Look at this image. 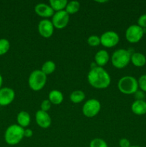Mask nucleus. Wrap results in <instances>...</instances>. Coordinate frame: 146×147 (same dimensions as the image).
Returning a JSON list of instances; mask_svg holds the SVG:
<instances>
[{"label": "nucleus", "instance_id": "20e7f679", "mask_svg": "<svg viewBox=\"0 0 146 147\" xmlns=\"http://www.w3.org/2000/svg\"><path fill=\"white\" fill-rule=\"evenodd\" d=\"M131 53L125 49H118L113 53L111 58V63L115 67L123 69L128 65L131 58Z\"/></svg>", "mask_w": 146, "mask_h": 147}, {"label": "nucleus", "instance_id": "9d476101", "mask_svg": "<svg viewBox=\"0 0 146 147\" xmlns=\"http://www.w3.org/2000/svg\"><path fill=\"white\" fill-rule=\"evenodd\" d=\"M54 27L51 20L44 19L39 22L38 32L40 35L44 38H50L54 33Z\"/></svg>", "mask_w": 146, "mask_h": 147}, {"label": "nucleus", "instance_id": "aec40b11", "mask_svg": "<svg viewBox=\"0 0 146 147\" xmlns=\"http://www.w3.org/2000/svg\"><path fill=\"white\" fill-rule=\"evenodd\" d=\"M56 70V64L52 60H47L45 63H43L42 66L41 70L46 75H51Z\"/></svg>", "mask_w": 146, "mask_h": 147}, {"label": "nucleus", "instance_id": "c85d7f7f", "mask_svg": "<svg viewBox=\"0 0 146 147\" xmlns=\"http://www.w3.org/2000/svg\"><path fill=\"white\" fill-rule=\"evenodd\" d=\"M119 146L120 147H130L131 145H130V142L128 139L126 138H123L119 141Z\"/></svg>", "mask_w": 146, "mask_h": 147}, {"label": "nucleus", "instance_id": "f8f14e48", "mask_svg": "<svg viewBox=\"0 0 146 147\" xmlns=\"http://www.w3.org/2000/svg\"><path fill=\"white\" fill-rule=\"evenodd\" d=\"M35 121L37 124L42 129H48L52 123V119L47 112L39 110L36 112Z\"/></svg>", "mask_w": 146, "mask_h": 147}, {"label": "nucleus", "instance_id": "a878e982", "mask_svg": "<svg viewBox=\"0 0 146 147\" xmlns=\"http://www.w3.org/2000/svg\"><path fill=\"white\" fill-rule=\"evenodd\" d=\"M137 83H138V87L140 88V90L144 93H146V74L140 76L137 80Z\"/></svg>", "mask_w": 146, "mask_h": 147}, {"label": "nucleus", "instance_id": "6ab92c4d", "mask_svg": "<svg viewBox=\"0 0 146 147\" xmlns=\"http://www.w3.org/2000/svg\"><path fill=\"white\" fill-rule=\"evenodd\" d=\"M49 3L54 12H57L65 9L68 1L67 0H50Z\"/></svg>", "mask_w": 146, "mask_h": 147}, {"label": "nucleus", "instance_id": "6e6552de", "mask_svg": "<svg viewBox=\"0 0 146 147\" xmlns=\"http://www.w3.org/2000/svg\"><path fill=\"white\" fill-rule=\"evenodd\" d=\"M100 44L107 48H112L117 45L120 41V37L114 31H107L100 36Z\"/></svg>", "mask_w": 146, "mask_h": 147}, {"label": "nucleus", "instance_id": "b1692460", "mask_svg": "<svg viewBox=\"0 0 146 147\" xmlns=\"http://www.w3.org/2000/svg\"><path fill=\"white\" fill-rule=\"evenodd\" d=\"M90 147H108L107 142L100 138H95L90 143Z\"/></svg>", "mask_w": 146, "mask_h": 147}, {"label": "nucleus", "instance_id": "c756f323", "mask_svg": "<svg viewBox=\"0 0 146 147\" xmlns=\"http://www.w3.org/2000/svg\"><path fill=\"white\" fill-rule=\"evenodd\" d=\"M134 95L136 100H144L145 96L144 92L142 91V90H137Z\"/></svg>", "mask_w": 146, "mask_h": 147}, {"label": "nucleus", "instance_id": "f257e3e1", "mask_svg": "<svg viewBox=\"0 0 146 147\" xmlns=\"http://www.w3.org/2000/svg\"><path fill=\"white\" fill-rule=\"evenodd\" d=\"M87 80L92 87L96 89H105L111 83V78L103 67L94 66L87 74Z\"/></svg>", "mask_w": 146, "mask_h": 147}, {"label": "nucleus", "instance_id": "1a4fd4ad", "mask_svg": "<svg viewBox=\"0 0 146 147\" xmlns=\"http://www.w3.org/2000/svg\"><path fill=\"white\" fill-rule=\"evenodd\" d=\"M52 22L54 28L62 30L66 27L70 21V14H67L65 10L54 12V15L52 17Z\"/></svg>", "mask_w": 146, "mask_h": 147}, {"label": "nucleus", "instance_id": "f03ea898", "mask_svg": "<svg viewBox=\"0 0 146 147\" xmlns=\"http://www.w3.org/2000/svg\"><path fill=\"white\" fill-rule=\"evenodd\" d=\"M24 128L21 127L18 124L10 125L4 134V140L6 143L11 146L18 144L24 137Z\"/></svg>", "mask_w": 146, "mask_h": 147}, {"label": "nucleus", "instance_id": "39448f33", "mask_svg": "<svg viewBox=\"0 0 146 147\" xmlns=\"http://www.w3.org/2000/svg\"><path fill=\"white\" fill-rule=\"evenodd\" d=\"M47 76L41 70H35L30 73L28 78V85L34 91H39L44 88L47 83Z\"/></svg>", "mask_w": 146, "mask_h": 147}, {"label": "nucleus", "instance_id": "2f4dec72", "mask_svg": "<svg viewBox=\"0 0 146 147\" xmlns=\"http://www.w3.org/2000/svg\"><path fill=\"white\" fill-rule=\"evenodd\" d=\"M2 83H3V78H2V76H1V75L0 74V89L1 88Z\"/></svg>", "mask_w": 146, "mask_h": 147}, {"label": "nucleus", "instance_id": "f3484780", "mask_svg": "<svg viewBox=\"0 0 146 147\" xmlns=\"http://www.w3.org/2000/svg\"><path fill=\"white\" fill-rule=\"evenodd\" d=\"M130 61L135 67H143L146 64V57L141 53H134L131 55Z\"/></svg>", "mask_w": 146, "mask_h": 147}, {"label": "nucleus", "instance_id": "423d86ee", "mask_svg": "<svg viewBox=\"0 0 146 147\" xmlns=\"http://www.w3.org/2000/svg\"><path fill=\"white\" fill-rule=\"evenodd\" d=\"M101 110V103L94 98L89 99L82 106V113L87 118H93L97 116Z\"/></svg>", "mask_w": 146, "mask_h": 147}, {"label": "nucleus", "instance_id": "bb28decb", "mask_svg": "<svg viewBox=\"0 0 146 147\" xmlns=\"http://www.w3.org/2000/svg\"><path fill=\"white\" fill-rule=\"evenodd\" d=\"M52 106V103H50V100L48 99H46V100H44L41 103V109L40 110L43 111H45V112H48L50 111V108H51Z\"/></svg>", "mask_w": 146, "mask_h": 147}, {"label": "nucleus", "instance_id": "2eb2a0df", "mask_svg": "<svg viewBox=\"0 0 146 147\" xmlns=\"http://www.w3.org/2000/svg\"><path fill=\"white\" fill-rule=\"evenodd\" d=\"M110 60V55L108 53L104 50H100L94 55V61L99 67L106 65Z\"/></svg>", "mask_w": 146, "mask_h": 147}, {"label": "nucleus", "instance_id": "4be33fe9", "mask_svg": "<svg viewBox=\"0 0 146 147\" xmlns=\"http://www.w3.org/2000/svg\"><path fill=\"white\" fill-rule=\"evenodd\" d=\"M80 9V4L77 1H71L67 3L65 11L68 14H74L78 12Z\"/></svg>", "mask_w": 146, "mask_h": 147}, {"label": "nucleus", "instance_id": "dca6fc26", "mask_svg": "<svg viewBox=\"0 0 146 147\" xmlns=\"http://www.w3.org/2000/svg\"><path fill=\"white\" fill-rule=\"evenodd\" d=\"M48 100L53 105H60L64 100L62 93L58 90H52L48 95Z\"/></svg>", "mask_w": 146, "mask_h": 147}, {"label": "nucleus", "instance_id": "393cba45", "mask_svg": "<svg viewBox=\"0 0 146 147\" xmlns=\"http://www.w3.org/2000/svg\"><path fill=\"white\" fill-rule=\"evenodd\" d=\"M87 43L91 47H97L100 45V37L97 35H91L87 38Z\"/></svg>", "mask_w": 146, "mask_h": 147}, {"label": "nucleus", "instance_id": "7ed1b4c3", "mask_svg": "<svg viewBox=\"0 0 146 147\" xmlns=\"http://www.w3.org/2000/svg\"><path fill=\"white\" fill-rule=\"evenodd\" d=\"M117 88L125 95L135 94L139 88L137 80L130 76L122 77L117 83Z\"/></svg>", "mask_w": 146, "mask_h": 147}, {"label": "nucleus", "instance_id": "473e14b6", "mask_svg": "<svg viewBox=\"0 0 146 147\" xmlns=\"http://www.w3.org/2000/svg\"><path fill=\"white\" fill-rule=\"evenodd\" d=\"M130 147H141L140 146H136V145H134V146H130Z\"/></svg>", "mask_w": 146, "mask_h": 147}, {"label": "nucleus", "instance_id": "0eeeda50", "mask_svg": "<svg viewBox=\"0 0 146 147\" xmlns=\"http://www.w3.org/2000/svg\"><path fill=\"white\" fill-rule=\"evenodd\" d=\"M145 34V29H143L137 24L129 26L125 31V37L130 43H137L141 40Z\"/></svg>", "mask_w": 146, "mask_h": 147}, {"label": "nucleus", "instance_id": "5701e85b", "mask_svg": "<svg viewBox=\"0 0 146 147\" xmlns=\"http://www.w3.org/2000/svg\"><path fill=\"white\" fill-rule=\"evenodd\" d=\"M10 48V43L5 38L0 39V55L6 54Z\"/></svg>", "mask_w": 146, "mask_h": 147}, {"label": "nucleus", "instance_id": "4468645a", "mask_svg": "<svg viewBox=\"0 0 146 147\" xmlns=\"http://www.w3.org/2000/svg\"><path fill=\"white\" fill-rule=\"evenodd\" d=\"M131 111L137 116H143L146 113V101L135 100L131 105Z\"/></svg>", "mask_w": 146, "mask_h": 147}, {"label": "nucleus", "instance_id": "a211bd4d", "mask_svg": "<svg viewBox=\"0 0 146 147\" xmlns=\"http://www.w3.org/2000/svg\"><path fill=\"white\" fill-rule=\"evenodd\" d=\"M17 121L18 125L21 127L24 128V129L27 127L31 122V117H30L29 113H27V111H20L17 114Z\"/></svg>", "mask_w": 146, "mask_h": 147}, {"label": "nucleus", "instance_id": "ddd939ff", "mask_svg": "<svg viewBox=\"0 0 146 147\" xmlns=\"http://www.w3.org/2000/svg\"><path fill=\"white\" fill-rule=\"evenodd\" d=\"M34 11L37 15L44 19L52 17L54 14V10L52 9V7L49 4H44V3L37 4L34 7Z\"/></svg>", "mask_w": 146, "mask_h": 147}, {"label": "nucleus", "instance_id": "cd10ccee", "mask_svg": "<svg viewBox=\"0 0 146 147\" xmlns=\"http://www.w3.org/2000/svg\"><path fill=\"white\" fill-rule=\"evenodd\" d=\"M137 25L143 29H146V14H142L137 20Z\"/></svg>", "mask_w": 146, "mask_h": 147}, {"label": "nucleus", "instance_id": "7c9ffc66", "mask_svg": "<svg viewBox=\"0 0 146 147\" xmlns=\"http://www.w3.org/2000/svg\"><path fill=\"white\" fill-rule=\"evenodd\" d=\"M33 136V131L30 129H24V136L27 138H31Z\"/></svg>", "mask_w": 146, "mask_h": 147}, {"label": "nucleus", "instance_id": "412c9836", "mask_svg": "<svg viewBox=\"0 0 146 147\" xmlns=\"http://www.w3.org/2000/svg\"><path fill=\"white\" fill-rule=\"evenodd\" d=\"M85 98V94L82 90H77L72 92L70 96V99L72 103H82Z\"/></svg>", "mask_w": 146, "mask_h": 147}, {"label": "nucleus", "instance_id": "9b49d317", "mask_svg": "<svg viewBox=\"0 0 146 147\" xmlns=\"http://www.w3.org/2000/svg\"><path fill=\"white\" fill-rule=\"evenodd\" d=\"M15 98V92L8 87L0 89V106H7L11 104Z\"/></svg>", "mask_w": 146, "mask_h": 147}]
</instances>
